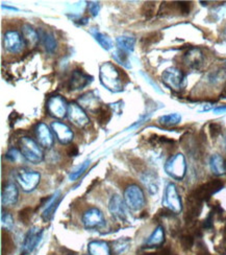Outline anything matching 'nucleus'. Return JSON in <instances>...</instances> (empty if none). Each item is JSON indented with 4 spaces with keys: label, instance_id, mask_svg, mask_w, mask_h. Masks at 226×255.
<instances>
[{
    "label": "nucleus",
    "instance_id": "19",
    "mask_svg": "<svg viewBox=\"0 0 226 255\" xmlns=\"http://www.w3.org/2000/svg\"><path fill=\"white\" fill-rule=\"evenodd\" d=\"M184 62L186 65L192 69H198L204 62L202 51L199 48H191L184 56Z\"/></svg>",
    "mask_w": 226,
    "mask_h": 255
},
{
    "label": "nucleus",
    "instance_id": "4",
    "mask_svg": "<svg viewBox=\"0 0 226 255\" xmlns=\"http://www.w3.org/2000/svg\"><path fill=\"white\" fill-rule=\"evenodd\" d=\"M123 199L126 206L134 211L141 210L146 202L143 189L137 184L128 185L124 189Z\"/></svg>",
    "mask_w": 226,
    "mask_h": 255
},
{
    "label": "nucleus",
    "instance_id": "6",
    "mask_svg": "<svg viewBox=\"0 0 226 255\" xmlns=\"http://www.w3.org/2000/svg\"><path fill=\"white\" fill-rule=\"evenodd\" d=\"M163 205L170 211L174 214H180L182 210L181 199L176 189V186L173 183H169L165 189V194L163 198Z\"/></svg>",
    "mask_w": 226,
    "mask_h": 255
},
{
    "label": "nucleus",
    "instance_id": "43",
    "mask_svg": "<svg viewBox=\"0 0 226 255\" xmlns=\"http://www.w3.org/2000/svg\"><path fill=\"white\" fill-rule=\"evenodd\" d=\"M224 37H225V39H226V27H225V29H224Z\"/></svg>",
    "mask_w": 226,
    "mask_h": 255
},
{
    "label": "nucleus",
    "instance_id": "26",
    "mask_svg": "<svg viewBox=\"0 0 226 255\" xmlns=\"http://www.w3.org/2000/svg\"><path fill=\"white\" fill-rule=\"evenodd\" d=\"M164 241H165L164 228L161 226H157L154 229V231L151 233V236H150L146 241L145 245L148 247H156V246H160L161 244L164 243Z\"/></svg>",
    "mask_w": 226,
    "mask_h": 255
},
{
    "label": "nucleus",
    "instance_id": "37",
    "mask_svg": "<svg viewBox=\"0 0 226 255\" xmlns=\"http://www.w3.org/2000/svg\"><path fill=\"white\" fill-rule=\"evenodd\" d=\"M142 12H143V14H145L148 18L151 17L152 14L154 13V5H153V3H152V2H147V3H145V5H144V7H143V9H142Z\"/></svg>",
    "mask_w": 226,
    "mask_h": 255
},
{
    "label": "nucleus",
    "instance_id": "9",
    "mask_svg": "<svg viewBox=\"0 0 226 255\" xmlns=\"http://www.w3.org/2000/svg\"><path fill=\"white\" fill-rule=\"evenodd\" d=\"M164 84L170 89L174 91H180L182 88V82H184L185 76L181 70L175 67L167 68L163 74H161Z\"/></svg>",
    "mask_w": 226,
    "mask_h": 255
},
{
    "label": "nucleus",
    "instance_id": "30",
    "mask_svg": "<svg viewBox=\"0 0 226 255\" xmlns=\"http://www.w3.org/2000/svg\"><path fill=\"white\" fill-rule=\"evenodd\" d=\"M129 244H131V240L127 239V238L118 239L117 241L114 242V252L117 255L124 253L128 249Z\"/></svg>",
    "mask_w": 226,
    "mask_h": 255
},
{
    "label": "nucleus",
    "instance_id": "11",
    "mask_svg": "<svg viewBox=\"0 0 226 255\" xmlns=\"http://www.w3.org/2000/svg\"><path fill=\"white\" fill-rule=\"evenodd\" d=\"M68 120L77 128H84L90 122L87 113L81 108V106L71 103L68 105Z\"/></svg>",
    "mask_w": 226,
    "mask_h": 255
},
{
    "label": "nucleus",
    "instance_id": "3",
    "mask_svg": "<svg viewBox=\"0 0 226 255\" xmlns=\"http://www.w3.org/2000/svg\"><path fill=\"white\" fill-rule=\"evenodd\" d=\"M15 179L22 190L25 193H30L38 187L41 181V175L29 168H20L15 174Z\"/></svg>",
    "mask_w": 226,
    "mask_h": 255
},
{
    "label": "nucleus",
    "instance_id": "18",
    "mask_svg": "<svg viewBox=\"0 0 226 255\" xmlns=\"http://www.w3.org/2000/svg\"><path fill=\"white\" fill-rule=\"evenodd\" d=\"M79 102L80 105H82L85 109L95 114L98 113V111L102 107V105L100 104V99L98 98V93L96 94L95 91L88 92L87 94L82 95L79 99Z\"/></svg>",
    "mask_w": 226,
    "mask_h": 255
},
{
    "label": "nucleus",
    "instance_id": "27",
    "mask_svg": "<svg viewBox=\"0 0 226 255\" xmlns=\"http://www.w3.org/2000/svg\"><path fill=\"white\" fill-rule=\"evenodd\" d=\"M90 33H91V35L94 37V39H95L97 42H98L99 45H100L103 49L110 50V49L113 47V41H112V39H111L109 36H107V35H105V34L101 33V31H99L98 28H92V29L90 30Z\"/></svg>",
    "mask_w": 226,
    "mask_h": 255
},
{
    "label": "nucleus",
    "instance_id": "21",
    "mask_svg": "<svg viewBox=\"0 0 226 255\" xmlns=\"http://www.w3.org/2000/svg\"><path fill=\"white\" fill-rule=\"evenodd\" d=\"M61 201H62V196H61L60 191H57V193L53 195L52 197L47 199V203H46L45 209H44V211H43V214H42L43 220H44V221H49L53 217V215H55V212H56L58 206L61 203Z\"/></svg>",
    "mask_w": 226,
    "mask_h": 255
},
{
    "label": "nucleus",
    "instance_id": "15",
    "mask_svg": "<svg viewBox=\"0 0 226 255\" xmlns=\"http://www.w3.org/2000/svg\"><path fill=\"white\" fill-rule=\"evenodd\" d=\"M51 129L60 143L69 144L73 140L74 134L68 125L62 122H53L51 124Z\"/></svg>",
    "mask_w": 226,
    "mask_h": 255
},
{
    "label": "nucleus",
    "instance_id": "25",
    "mask_svg": "<svg viewBox=\"0 0 226 255\" xmlns=\"http://www.w3.org/2000/svg\"><path fill=\"white\" fill-rule=\"evenodd\" d=\"M116 44L118 49L125 52V54H129V52H133L135 49L136 39L129 36H120L116 39Z\"/></svg>",
    "mask_w": 226,
    "mask_h": 255
},
{
    "label": "nucleus",
    "instance_id": "23",
    "mask_svg": "<svg viewBox=\"0 0 226 255\" xmlns=\"http://www.w3.org/2000/svg\"><path fill=\"white\" fill-rule=\"evenodd\" d=\"M88 251L90 255H111L109 244L103 241H93L89 243Z\"/></svg>",
    "mask_w": 226,
    "mask_h": 255
},
{
    "label": "nucleus",
    "instance_id": "14",
    "mask_svg": "<svg viewBox=\"0 0 226 255\" xmlns=\"http://www.w3.org/2000/svg\"><path fill=\"white\" fill-rule=\"evenodd\" d=\"M124 199H122L119 195H113L109 202V210L110 214L119 221H125L127 218V210Z\"/></svg>",
    "mask_w": 226,
    "mask_h": 255
},
{
    "label": "nucleus",
    "instance_id": "7",
    "mask_svg": "<svg viewBox=\"0 0 226 255\" xmlns=\"http://www.w3.org/2000/svg\"><path fill=\"white\" fill-rule=\"evenodd\" d=\"M46 109L50 116L58 120L64 119L68 113V105L66 100L61 95H53L47 100Z\"/></svg>",
    "mask_w": 226,
    "mask_h": 255
},
{
    "label": "nucleus",
    "instance_id": "22",
    "mask_svg": "<svg viewBox=\"0 0 226 255\" xmlns=\"http://www.w3.org/2000/svg\"><path fill=\"white\" fill-rule=\"evenodd\" d=\"M210 167L213 174H215L216 176H222L226 174V161L225 159L219 154H215L211 157Z\"/></svg>",
    "mask_w": 226,
    "mask_h": 255
},
{
    "label": "nucleus",
    "instance_id": "24",
    "mask_svg": "<svg viewBox=\"0 0 226 255\" xmlns=\"http://www.w3.org/2000/svg\"><path fill=\"white\" fill-rule=\"evenodd\" d=\"M40 38L42 39L43 45H44L48 54H55L58 49V41L52 33L50 31H42Z\"/></svg>",
    "mask_w": 226,
    "mask_h": 255
},
{
    "label": "nucleus",
    "instance_id": "36",
    "mask_svg": "<svg viewBox=\"0 0 226 255\" xmlns=\"http://www.w3.org/2000/svg\"><path fill=\"white\" fill-rule=\"evenodd\" d=\"M88 9L89 12L92 16H97L99 13V9H100V5L98 2H89L88 3Z\"/></svg>",
    "mask_w": 226,
    "mask_h": 255
},
{
    "label": "nucleus",
    "instance_id": "42",
    "mask_svg": "<svg viewBox=\"0 0 226 255\" xmlns=\"http://www.w3.org/2000/svg\"><path fill=\"white\" fill-rule=\"evenodd\" d=\"M2 7H4V8H8V9H14V10H18L16 7H12V6H6V5H2Z\"/></svg>",
    "mask_w": 226,
    "mask_h": 255
},
{
    "label": "nucleus",
    "instance_id": "34",
    "mask_svg": "<svg viewBox=\"0 0 226 255\" xmlns=\"http://www.w3.org/2000/svg\"><path fill=\"white\" fill-rule=\"evenodd\" d=\"M1 221H2L3 227H5L7 230H10L13 228L14 220H13L12 215H9V214H7V212H5V214H3L1 217Z\"/></svg>",
    "mask_w": 226,
    "mask_h": 255
},
{
    "label": "nucleus",
    "instance_id": "38",
    "mask_svg": "<svg viewBox=\"0 0 226 255\" xmlns=\"http://www.w3.org/2000/svg\"><path fill=\"white\" fill-rule=\"evenodd\" d=\"M221 130H222V128L219 124H211L210 125V132L213 137L218 136L220 134Z\"/></svg>",
    "mask_w": 226,
    "mask_h": 255
},
{
    "label": "nucleus",
    "instance_id": "31",
    "mask_svg": "<svg viewBox=\"0 0 226 255\" xmlns=\"http://www.w3.org/2000/svg\"><path fill=\"white\" fill-rule=\"evenodd\" d=\"M90 165V160H85L84 162H82L80 165H78L76 168L72 171V173L69 176V180L70 181H75L77 180L85 171H87L88 166Z\"/></svg>",
    "mask_w": 226,
    "mask_h": 255
},
{
    "label": "nucleus",
    "instance_id": "5",
    "mask_svg": "<svg viewBox=\"0 0 226 255\" xmlns=\"http://www.w3.org/2000/svg\"><path fill=\"white\" fill-rule=\"evenodd\" d=\"M165 172L175 180H182L187 174V161L185 156L178 153L170 157L165 163Z\"/></svg>",
    "mask_w": 226,
    "mask_h": 255
},
{
    "label": "nucleus",
    "instance_id": "8",
    "mask_svg": "<svg viewBox=\"0 0 226 255\" xmlns=\"http://www.w3.org/2000/svg\"><path fill=\"white\" fill-rule=\"evenodd\" d=\"M82 225L85 229L93 230L98 229L105 225V220L102 212L98 208H90L85 210L81 218Z\"/></svg>",
    "mask_w": 226,
    "mask_h": 255
},
{
    "label": "nucleus",
    "instance_id": "28",
    "mask_svg": "<svg viewBox=\"0 0 226 255\" xmlns=\"http://www.w3.org/2000/svg\"><path fill=\"white\" fill-rule=\"evenodd\" d=\"M142 181L151 195H155L158 190V183L156 177L152 173H145L142 176Z\"/></svg>",
    "mask_w": 226,
    "mask_h": 255
},
{
    "label": "nucleus",
    "instance_id": "2",
    "mask_svg": "<svg viewBox=\"0 0 226 255\" xmlns=\"http://www.w3.org/2000/svg\"><path fill=\"white\" fill-rule=\"evenodd\" d=\"M20 152L26 161L32 164H39L44 160V153L32 138L28 136H23L19 140Z\"/></svg>",
    "mask_w": 226,
    "mask_h": 255
},
{
    "label": "nucleus",
    "instance_id": "13",
    "mask_svg": "<svg viewBox=\"0 0 226 255\" xmlns=\"http://www.w3.org/2000/svg\"><path fill=\"white\" fill-rule=\"evenodd\" d=\"M35 134L37 137L38 143L45 147V148H51L55 144V137L49 127L44 123H39L35 128Z\"/></svg>",
    "mask_w": 226,
    "mask_h": 255
},
{
    "label": "nucleus",
    "instance_id": "16",
    "mask_svg": "<svg viewBox=\"0 0 226 255\" xmlns=\"http://www.w3.org/2000/svg\"><path fill=\"white\" fill-rule=\"evenodd\" d=\"M92 77H90L87 73H84L82 70L75 69L72 72L71 78L69 80V90L75 91L83 89L89 86L92 82Z\"/></svg>",
    "mask_w": 226,
    "mask_h": 255
},
{
    "label": "nucleus",
    "instance_id": "17",
    "mask_svg": "<svg viewBox=\"0 0 226 255\" xmlns=\"http://www.w3.org/2000/svg\"><path fill=\"white\" fill-rule=\"evenodd\" d=\"M18 198H19V190L17 185L13 182L7 183L3 187L2 193H1L2 205L5 207L14 206L18 202Z\"/></svg>",
    "mask_w": 226,
    "mask_h": 255
},
{
    "label": "nucleus",
    "instance_id": "40",
    "mask_svg": "<svg viewBox=\"0 0 226 255\" xmlns=\"http://www.w3.org/2000/svg\"><path fill=\"white\" fill-rule=\"evenodd\" d=\"M88 21H89V18H82V19L79 20V24L80 25H85L88 23Z\"/></svg>",
    "mask_w": 226,
    "mask_h": 255
},
{
    "label": "nucleus",
    "instance_id": "35",
    "mask_svg": "<svg viewBox=\"0 0 226 255\" xmlns=\"http://www.w3.org/2000/svg\"><path fill=\"white\" fill-rule=\"evenodd\" d=\"M20 154H21V152H19L16 147H13V148H10V150L6 153L5 157H6L7 160H9L10 162H16V161L19 160Z\"/></svg>",
    "mask_w": 226,
    "mask_h": 255
},
{
    "label": "nucleus",
    "instance_id": "41",
    "mask_svg": "<svg viewBox=\"0 0 226 255\" xmlns=\"http://www.w3.org/2000/svg\"><path fill=\"white\" fill-rule=\"evenodd\" d=\"M220 111H226V107H219L215 109V112H220Z\"/></svg>",
    "mask_w": 226,
    "mask_h": 255
},
{
    "label": "nucleus",
    "instance_id": "12",
    "mask_svg": "<svg viewBox=\"0 0 226 255\" xmlns=\"http://www.w3.org/2000/svg\"><path fill=\"white\" fill-rule=\"evenodd\" d=\"M43 237V230L39 227H31L24 237L22 244V253L29 254L36 249Z\"/></svg>",
    "mask_w": 226,
    "mask_h": 255
},
{
    "label": "nucleus",
    "instance_id": "39",
    "mask_svg": "<svg viewBox=\"0 0 226 255\" xmlns=\"http://www.w3.org/2000/svg\"><path fill=\"white\" fill-rule=\"evenodd\" d=\"M179 12L182 14H189L190 9H191V2H177Z\"/></svg>",
    "mask_w": 226,
    "mask_h": 255
},
{
    "label": "nucleus",
    "instance_id": "33",
    "mask_svg": "<svg viewBox=\"0 0 226 255\" xmlns=\"http://www.w3.org/2000/svg\"><path fill=\"white\" fill-rule=\"evenodd\" d=\"M97 120L100 124H106L111 120V110L107 106H102L100 110L97 113Z\"/></svg>",
    "mask_w": 226,
    "mask_h": 255
},
{
    "label": "nucleus",
    "instance_id": "20",
    "mask_svg": "<svg viewBox=\"0 0 226 255\" xmlns=\"http://www.w3.org/2000/svg\"><path fill=\"white\" fill-rule=\"evenodd\" d=\"M21 35H22V38L24 40L25 46L29 48H35L38 45L40 35L38 31L29 24L22 25V27H21Z\"/></svg>",
    "mask_w": 226,
    "mask_h": 255
},
{
    "label": "nucleus",
    "instance_id": "10",
    "mask_svg": "<svg viewBox=\"0 0 226 255\" xmlns=\"http://www.w3.org/2000/svg\"><path fill=\"white\" fill-rule=\"evenodd\" d=\"M24 45V40L19 31L13 29L5 31L3 37V46L7 51L12 52V54H18L23 49Z\"/></svg>",
    "mask_w": 226,
    "mask_h": 255
},
{
    "label": "nucleus",
    "instance_id": "32",
    "mask_svg": "<svg viewBox=\"0 0 226 255\" xmlns=\"http://www.w3.org/2000/svg\"><path fill=\"white\" fill-rule=\"evenodd\" d=\"M127 56H128V55L125 54V52H123V51L118 49L117 51H115V54L113 55V58L115 59V61H116L117 63L121 64L122 66H124V67H126V68H131L132 66H131V64H129V61H128V57H127Z\"/></svg>",
    "mask_w": 226,
    "mask_h": 255
},
{
    "label": "nucleus",
    "instance_id": "29",
    "mask_svg": "<svg viewBox=\"0 0 226 255\" xmlns=\"http://www.w3.org/2000/svg\"><path fill=\"white\" fill-rule=\"evenodd\" d=\"M180 121H181V116L178 113H171V114L160 116L158 119V124L164 127H173L179 124Z\"/></svg>",
    "mask_w": 226,
    "mask_h": 255
},
{
    "label": "nucleus",
    "instance_id": "1",
    "mask_svg": "<svg viewBox=\"0 0 226 255\" xmlns=\"http://www.w3.org/2000/svg\"><path fill=\"white\" fill-rule=\"evenodd\" d=\"M99 79L102 86L111 92H120L123 90L122 72L111 62L103 63L100 66Z\"/></svg>",
    "mask_w": 226,
    "mask_h": 255
}]
</instances>
